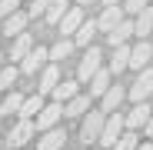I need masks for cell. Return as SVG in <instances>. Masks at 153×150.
<instances>
[{
  "mask_svg": "<svg viewBox=\"0 0 153 150\" xmlns=\"http://www.w3.org/2000/svg\"><path fill=\"white\" fill-rule=\"evenodd\" d=\"M126 134V117L117 110V113H107V123H103V134H100V147H117V140Z\"/></svg>",
  "mask_w": 153,
  "mask_h": 150,
  "instance_id": "1",
  "label": "cell"
},
{
  "mask_svg": "<svg viewBox=\"0 0 153 150\" xmlns=\"http://www.w3.org/2000/svg\"><path fill=\"white\" fill-rule=\"evenodd\" d=\"M100 70H103V54H100V47H87V54H83V60H80L76 77H80L83 84H90Z\"/></svg>",
  "mask_w": 153,
  "mask_h": 150,
  "instance_id": "2",
  "label": "cell"
},
{
  "mask_svg": "<svg viewBox=\"0 0 153 150\" xmlns=\"http://www.w3.org/2000/svg\"><path fill=\"white\" fill-rule=\"evenodd\" d=\"M103 123H107V113H103V110H90L87 120H83V127H80V140H83V143H100Z\"/></svg>",
  "mask_w": 153,
  "mask_h": 150,
  "instance_id": "3",
  "label": "cell"
},
{
  "mask_svg": "<svg viewBox=\"0 0 153 150\" xmlns=\"http://www.w3.org/2000/svg\"><path fill=\"white\" fill-rule=\"evenodd\" d=\"M50 63V47H33L27 57L20 60V73H27V77H37V70H43Z\"/></svg>",
  "mask_w": 153,
  "mask_h": 150,
  "instance_id": "4",
  "label": "cell"
},
{
  "mask_svg": "<svg viewBox=\"0 0 153 150\" xmlns=\"http://www.w3.org/2000/svg\"><path fill=\"white\" fill-rule=\"evenodd\" d=\"M153 93V67H146V70H140V77L133 80V87L126 90V97L133 100V104H146V97Z\"/></svg>",
  "mask_w": 153,
  "mask_h": 150,
  "instance_id": "5",
  "label": "cell"
},
{
  "mask_svg": "<svg viewBox=\"0 0 153 150\" xmlns=\"http://www.w3.org/2000/svg\"><path fill=\"white\" fill-rule=\"evenodd\" d=\"M33 137H37V123L33 120H17L10 127V134H7V143L10 147H23V143H30Z\"/></svg>",
  "mask_w": 153,
  "mask_h": 150,
  "instance_id": "6",
  "label": "cell"
},
{
  "mask_svg": "<svg viewBox=\"0 0 153 150\" xmlns=\"http://www.w3.org/2000/svg\"><path fill=\"white\" fill-rule=\"evenodd\" d=\"M60 117H63V104H47L40 113H37V130L40 134H47V130H53L57 127V123H60Z\"/></svg>",
  "mask_w": 153,
  "mask_h": 150,
  "instance_id": "7",
  "label": "cell"
},
{
  "mask_svg": "<svg viewBox=\"0 0 153 150\" xmlns=\"http://www.w3.org/2000/svg\"><path fill=\"white\" fill-rule=\"evenodd\" d=\"M27 23H30V13L27 10H17V13H10L7 20H4V30H0V34H4V37H20V34H27Z\"/></svg>",
  "mask_w": 153,
  "mask_h": 150,
  "instance_id": "8",
  "label": "cell"
},
{
  "mask_svg": "<svg viewBox=\"0 0 153 150\" xmlns=\"http://www.w3.org/2000/svg\"><path fill=\"white\" fill-rule=\"evenodd\" d=\"M123 7H103V13L97 17V30H103V34H113L120 23H123Z\"/></svg>",
  "mask_w": 153,
  "mask_h": 150,
  "instance_id": "9",
  "label": "cell"
},
{
  "mask_svg": "<svg viewBox=\"0 0 153 150\" xmlns=\"http://www.w3.org/2000/svg\"><path fill=\"white\" fill-rule=\"evenodd\" d=\"M150 60H153V47H150V40H140L137 47H130V67H133V70H146Z\"/></svg>",
  "mask_w": 153,
  "mask_h": 150,
  "instance_id": "10",
  "label": "cell"
},
{
  "mask_svg": "<svg viewBox=\"0 0 153 150\" xmlns=\"http://www.w3.org/2000/svg\"><path fill=\"white\" fill-rule=\"evenodd\" d=\"M83 20H87L83 17V7H70V13L60 20V37H73L76 30L83 27Z\"/></svg>",
  "mask_w": 153,
  "mask_h": 150,
  "instance_id": "11",
  "label": "cell"
},
{
  "mask_svg": "<svg viewBox=\"0 0 153 150\" xmlns=\"http://www.w3.org/2000/svg\"><path fill=\"white\" fill-rule=\"evenodd\" d=\"M33 47H37V43H33V37H30V34L13 37V40H10V54H7V60H10V63H13V60H23Z\"/></svg>",
  "mask_w": 153,
  "mask_h": 150,
  "instance_id": "12",
  "label": "cell"
},
{
  "mask_svg": "<svg viewBox=\"0 0 153 150\" xmlns=\"http://www.w3.org/2000/svg\"><path fill=\"white\" fill-rule=\"evenodd\" d=\"M150 117H153L150 104H133V110L126 113V130H140V127H146Z\"/></svg>",
  "mask_w": 153,
  "mask_h": 150,
  "instance_id": "13",
  "label": "cell"
},
{
  "mask_svg": "<svg viewBox=\"0 0 153 150\" xmlns=\"http://www.w3.org/2000/svg\"><path fill=\"white\" fill-rule=\"evenodd\" d=\"M57 84H60V63H47V67L40 70V87H37V93H53Z\"/></svg>",
  "mask_w": 153,
  "mask_h": 150,
  "instance_id": "14",
  "label": "cell"
},
{
  "mask_svg": "<svg viewBox=\"0 0 153 150\" xmlns=\"http://www.w3.org/2000/svg\"><path fill=\"white\" fill-rule=\"evenodd\" d=\"M63 143H67V134H63L60 127H53V130L40 134V140H37V150H63Z\"/></svg>",
  "mask_w": 153,
  "mask_h": 150,
  "instance_id": "15",
  "label": "cell"
},
{
  "mask_svg": "<svg viewBox=\"0 0 153 150\" xmlns=\"http://www.w3.org/2000/svg\"><path fill=\"white\" fill-rule=\"evenodd\" d=\"M123 97H126V90H123V87H110L103 97H100V110H103V113H117V110H120V104H123Z\"/></svg>",
  "mask_w": 153,
  "mask_h": 150,
  "instance_id": "16",
  "label": "cell"
},
{
  "mask_svg": "<svg viewBox=\"0 0 153 150\" xmlns=\"http://www.w3.org/2000/svg\"><path fill=\"white\" fill-rule=\"evenodd\" d=\"M133 34H137L140 40H146V37L153 34V4H150L143 13H137V17H133Z\"/></svg>",
  "mask_w": 153,
  "mask_h": 150,
  "instance_id": "17",
  "label": "cell"
},
{
  "mask_svg": "<svg viewBox=\"0 0 153 150\" xmlns=\"http://www.w3.org/2000/svg\"><path fill=\"white\" fill-rule=\"evenodd\" d=\"M47 104H43V93H33V97H27V100H23V107H20V120H37V113L43 110Z\"/></svg>",
  "mask_w": 153,
  "mask_h": 150,
  "instance_id": "18",
  "label": "cell"
},
{
  "mask_svg": "<svg viewBox=\"0 0 153 150\" xmlns=\"http://www.w3.org/2000/svg\"><path fill=\"white\" fill-rule=\"evenodd\" d=\"M76 93H80V87H76V80H60L57 87H53V104H67V100H73Z\"/></svg>",
  "mask_w": 153,
  "mask_h": 150,
  "instance_id": "19",
  "label": "cell"
},
{
  "mask_svg": "<svg viewBox=\"0 0 153 150\" xmlns=\"http://www.w3.org/2000/svg\"><path fill=\"white\" fill-rule=\"evenodd\" d=\"M126 67H130V47L123 43V47H117V50H113V57H110V67H107V70L120 77V73H123Z\"/></svg>",
  "mask_w": 153,
  "mask_h": 150,
  "instance_id": "20",
  "label": "cell"
},
{
  "mask_svg": "<svg viewBox=\"0 0 153 150\" xmlns=\"http://www.w3.org/2000/svg\"><path fill=\"white\" fill-rule=\"evenodd\" d=\"M130 37H133V20H126V17H123V23H120L113 34H107V40H110V47H113V50H117V47H123Z\"/></svg>",
  "mask_w": 153,
  "mask_h": 150,
  "instance_id": "21",
  "label": "cell"
},
{
  "mask_svg": "<svg viewBox=\"0 0 153 150\" xmlns=\"http://www.w3.org/2000/svg\"><path fill=\"white\" fill-rule=\"evenodd\" d=\"M87 110H90V97H87V93H76L73 100L63 104V117H80V113H87Z\"/></svg>",
  "mask_w": 153,
  "mask_h": 150,
  "instance_id": "22",
  "label": "cell"
},
{
  "mask_svg": "<svg viewBox=\"0 0 153 150\" xmlns=\"http://www.w3.org/2000/svg\"><path fill=\"white\" fill-rule=\"evenodd\" d=\"M110 87H113V73H110V70H100L97 77L90 80V97H103Z\"/></svg>",
  "mask_w": 153,
  "mask_h": 150,
  "instance_id": "23",
  "label": "cell"
},
{
  "mask_svg": "<svg viewBox=\"0 0 153 150\" xmlns=\"http://www.w3.org/2000/svg\"><path fill=\"white\" fill-rule=\"evenodd\" d=\"M23 100H27V97H20L17 90H7V97H0V113H4V117H10V113H20Z\"/></svg>",
  "mask_w": 153,
  "mask_h": 150,
  "instance_id": "24",
  "label": "cell"
},
{
  "mask_svg": "<svg viewBox=\"0 0 153 150\" xmlns=\"http://www.w3.org/2000/svg\"><path fill=\"white\" fill-rule=\"evenodd\" d=\"M70 13V4H67V0H53V4H50V10H47V23H50V27H60V20Z\"/></svg>",
  "mask_w": 153,
  "mask_h": 150,
  "instance_id": "25",
  "label": "cell"
},
{
  "mask_svg": "<svg viewBox=\"0 0 153 150\" xmlns=\"http://www.w3.org/2000/svg\"><path fill=\"white\" fill-rule=\"evenodd\" d=\"M93 34H97V20H83V27L73 34V43H80V47H93Z\"/></svg>",
  "mask_w": 153,
  "mask_h": 150,
  "instance_id": "26",
  "label": "cell"
},
{
  "mask_svg": "<svg viewBox=\"0 0 153 150\" xmlns=\"http://www.w3.org/2000/svg\"><path fill=\"white\" fill-rule=\"evenodd\" d=\"M70 50H73V40L70 37H60L53 47H50V63H60L63 57H70Z\"/></svg>",
  "mask_w": 153,
  "mask_h": 150,
  "instance_id": "27",
  "label": "cell"
},
{
  "mask_svg": "<svg viewBox=\"0 0 153 150\" xmlns=\"http://www.w3.org/2000/svg\"><path fill=\"white\" fill-rule=\"evenodd\" d=\"M17 77H20V67H4L0 70V90H13V84H17Z\"/></svg>",
  "mask_w": 153,
  "mask_h": 150,
  "instance_id": "28",
  "label": "cell"
},
{
  "mask_svg": "<svg viewBox=\"0 0 153 150\" xmlns=\"http://www.w3.org/2000/svg\"><path fill=\"white\" fill-rule=\"evenodd\" d=\"M140 147V137H137V130H126L120 140H117V147L113 150H137Z\"/></svg>",
  "mask_w": 153,
  "mask_h": 150,
  "instance_id": "29",
  "label": "cell"
},
{
  "mask_svg": "<svg viewBox=\"0 0 153 150\" xmlns=\"http://www.w3.org/2000/svg\"><path fill=\"white\" fill-rule=\"evenodd\" d=\"M150 4H153V0H123V13L137 17V13H143V10H146Z\"/></svg>",
  "mask_w": 153,
  "mask_h": 150,
  "instance_id": "30",
  "label": "cell"
},
{
  "mask_svg": "<svg viewBox=\"0 0 153 150\" xmlns=\"http://www.w3.org/2000/svg\"><path fill=\"white\" fill-rule=\"evenodd\" d=\"M50 4H53V0H30V17H47V10H50Z\"/></svg>",
  "mask_w": 153,
  "mask_h": 150,
  "instance_id": "31",
  "label": "cell"
},
{
  "mask_svg": "<svg viewBox=\"0 0 153 150\" xmlns=\"http://www.w3.org/2000/svg\"><path fill=\"white\" fill-rule=\"evenodd\" d=\"M17 10H20V0H0V20H7Z\"/></svg>",
  "mask_w": 153,
  "mask_h": 150,
  "instance_id": "32",
  "label": "cell"
},
{
  "mask_svg": "<svg viewBox=\"0 0 153 150\" xmlns=\"http://www.w3.org/2000/svg\"><path fill=\"white\" fill-rule=\"evenodd\" d=\"M103 7H123V0H103Z\"/></svg>",
  "mask_w": 153,
  "mask_h": 150,
  "instance_id": "33",
  "label": "cell"
},
{
  "mask_svg": "<svg viewBox=\"0 0 153 150\" xmlns=\"http://www.w3.org/2000/svg\"><path fill=\"white\" fill-rule=\"evenodd\" d=\"M90 4H97V0H76V7H90Z\"/></svg>",
  "mask_w": 153,
  "mask_h": 150,
  "instance_id": "34",
  "label": "cell"
},
{
  "mask_svg": "<svg viewBox=\"0 0 153 150\" xmlns=\"http://www.w3.org/2000/svg\"><path fill=\"white\" fill-rule=\"evenodd\" d=\"M146 134H150V137H153V117H150V123H146Z\"/></svg>",
  "mask_w": 153,
  "mask_h": 150,
  "instance_id": "35",
  "label": "cell"
},
{
  "mask_svg": "<svg viewBox=\"0 0 153 150\" xmlns=\"http://www.w3.org/2000/svg\"><path fill=\"white\" fill-rule=\"evenodd\" d=\"M137 150H153V143H140V147H137Z\"/></svg>",
  "mask_w": 153,
  "mask_h": 150,
  "instance_id": "36",
  "label": "cell"
},
{
  "mask_svg": "<svg viewBox=\"0 0 153 150\" xmlns=\"http://www.w3.org/2000/svg\"><path fill=\"white\" fill-rule=\"evenodd\" d=\"M4 60H7V57H4V54H0V70H4V67H7V63H4Z\"/></svg>",
  "mask_w": 153,
  "mask_h": 150,
  "instance_id": "37",
  "label": "cell"
}]
</instances>
